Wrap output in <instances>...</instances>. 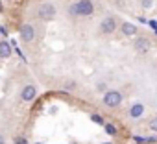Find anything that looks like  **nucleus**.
Segmentation results:
<instances>
[{
  "label": "nucleus",
  "mask_w": 157,
  "mask_h": 144,
  "mask_svg": "<svg viewBox=\"0 0 157 144\" xmlns=\"http://www.w3.org/2000/svg\"><path fill=\"white\" fill-rule=\"evenodd\" d=\"M68 17L76 19V17H93L94 15V2L93 0H74V2L68 4V9H67Z\"/></svg>",
  "instance_id": "obj_1"
},
{
  "label": "nucleus",
  "mask_w": 157,
  "mask_h": 144,
  "mask_svg": "<svg viewBox=\"0 0 157 144\" xmlns=\"http://www.w3.org/2000/svg\"><path fill=\"white\" fill-rule=\"evenodd\" d=\"M35 15H37V19H41L43 22H52V21L57 17V8H56V4H52V2H41V4L37 6V9H35Z\"/></svg>",
  "instance_id": "obj_2"
},
{
  "label": "nucleus",
  "mask_w": 157,
  "mask_h": 144,
  "mask_svg": "<svg viewBox=\"0 0 157 144\" xmlns=\"http://www.w3.org/2000/svg\"><path fill=\"white\" fill-rule=\"evenodd\" d=\"M118 28H120V22L115 15H105L98 24V32L102 35H113V33H117Z\"/></svg>",
  "instance_id": "obj_3"
},
{
  "label": "nucleus",
  "mask_w": 157,
  "mask_h": 144,
  "mask_svg": "<svg viewBox=\"0 0 157 144\" xmlns=\"http://www.w3.org/2000/svg\"><path fill=\"white\" fill-rule=\"evenodd\" d=\"M122 100H124V96H122V93H120L118 89H107V91L104 93V96H102V102H104V105H105L107 109H117V107H120Z\"/></svg>",
  "instance_id": "obj_4"
},
{
  "label": "nucleus",
  "mask_w": 157,
  "mask_h": 144,
  "mask_svg": "<svg viewBox=\"0 0 157 144\" xmlns=\"http://www.w3.org/2000/svg\"><path fill=\"white\" fill-rule=\"evenodd\" d=\"M19 37H21V41H22L24 44L33 43V41H35V37H37V30H35V26H33L32 22H24V24L21 26Z\"/></svg>",
  "instance_id": "obj_5"
},
{
  "label": "nucleus",
  "mask_w": 157,
  "mask_h": 144,
  "mask_svg": "<svg viewBox=\"0 0 157 144\" xmlns=\"http://www.w3.org/2000/svg\"><path fill=\"white\" fill-rule=\"evenodd\" d=\"M21 102H24V104H28V102H33L35 98H37V87L33 85V83H26L22 89H21Z\"/></svg>",
  "instance_id": "obj_6"
},
{
  "label": "nucleus",
  "mask_w": 157,
  "mask_h": 144,
  "mask_svg": "<svg viewBox=\"0 0 157 144\" xmlns=\"http://www.w3.org/2000/svg\"><path fill=\"white\" fill-rule=\"evenodd\" d=\"M133 48H135L137 54H148V52L151 50V41H150L148 37H144V35L135 37V41H133Z\"/></svg>",
  "instance_id": "obj_7"
},
{
  "label": "nucleus",
  "mask_w": 157,
  "mask_h": 144,
  "mask_svg": "<svg viewBox=\"0 0 157 144\" xmlns=\"http://www.w3.org/2000/svg\"><path fill=\"white\" fill-rule=\"evenodd\" d=\"M118 30H120V33H122L124 37H135V35L139 33V28H137L133 22H128V21H126V22H122Z\"/></svg>",
  "instance_id": "obj_8"
},
{
  "label": "nucleus",
  "mask_w": 157,
  "mask_h": 144,
  "mask_svg": "<svg viewBox=\"0 0 157 144\" xmlns=\"http://www.w3.org/2000/svg\"><path fill=\"white\" fill-rule=\"evenodd\" d=\"M13 55V44L6 39L0 41V59H10Z\"/></svg>",
  "instance_id": "obj_9"
},
{
  "label": "nucleus",
  "mask_w": 157,
  "mask_h": 144,
  "mask_svg": "<svg viewBox=\"0 0 157 144\" xmlns=\"http://www.w3.org/2000/svg\"><path fill=\"white\" fill-rule=\"evenodd\" d=\"M144 111H146L144 104H133V105L129 107V111H128V116L133 118V120H137V118H140V116L144 115Z\"/></svg>",
  "instance_id": "obj_10"
},
{
  "label": "nucleus",
  "mask_w": 157,
  "mask_h": 144,
  "mask_svg": "<svg viewBox=\"0 0 157 144\" xmlns=\"http://www.w3.org/2000/svg\"><path fill=\"white\" fill-rule=\"evenodd\" d=\"M104 129H105V133H107L109 137H117V135H118V127H117L113 122H105Z\"/></svg>",
  "instance_id": "obj_11"
},
{
  "label": "nucleus",
  "mask_w": 157,
  "mask_h": 144,
  "mask_svg": "<svg viewBox=\"0 0 157 144\" xmlns=\"http://www.w3.org/2000/svg\"><path fill=\"white\" fill-rule=\"evenodd\" d=\"M91 122H94V124H98V126H105V120H104V116H102L100 113H93V115H91Z\"/></svg>",
  "instance_id": "obj_12"
},
{
  "label": "nucleus",
  "mask_w": 157,
  "mask_h": 144,
  "mask_svg": "<svg viewBox=\"0 0 157 144\" xmlns=\"http://www.w3.org/2000/svg\"><path fill=\"white\" fill-rule=\"evenodd\" d=\"M133 142L135 144H148V137H144V135H133Z\"/></svg>",
  "instance_id": "obj_13"
},
{
  "label": "nucleus",
  "mask_w": 157,
  "mask_h": 144,
  "mask_svg": "<svg viewBox=\"0 0 157 144\" xmlns=\"http://www.w3.org/2000/svg\"><path fill=\"white\" fill-rule=\"evenodd\" d=\"M13 144H30V142H28V138L24 135H15L13 137Z\"/></svg>",
  "instance_id": "obj_14"
},
{
  "label": "nucleus",
  "mask_w": 157,
  "mask_h": 144,
  "mask_svg": "<svg viewBox=\"0 0 157 144\" xmlns=\"http://www.w3.org/2000/svg\"><path fill=\"white\" fill-rule=\"evenodd\" d=\"M148 127H150L153 133H157V115L150 118V122H148Z\"/></svg>",
  "instance_id": "obj_15"
},
{
  "label": "nucleus",
  "mask_w": 157,
  "mask_h": 144,
  "mask_svg": "<svg viewBox=\"0 0 157 144\" xmlns=\"http://www.w3.org/2000/svg\"><path fill=\"white\" fill-rule=\"evenodd\" d=\"M140 6H142V9H151L153 8V0H140Z\"/></svg>",
  "instance_id": "obj_16"
},
{
  "label": "nucleus",
  "mask_w": 157,
  "mask_h": 144,
  "mask_svg": "<svg viewBox=\"0 0 157 144\" xmlns=\"http://www.w3.org/2000/svg\"><path fill=\"white\" fill-rule=\"evenodd\" d=\"M74 87H76V83H74L72 80H68V81L63 83V89H65V91H67V89H74Z\"/></svg>",
  "instance_id": "obj_17"
},
{
  "label": "nucleus",
  "mask_w": 157,
  "mask_h": 144,
  "mask_svg": "<svg viewBox=\"0 0 157 144\" xmlns=\"http://www.w3.org/2000/svg\"><path fill=\"white\" fill-rule=\"evenodd\" d=\"M0 35H2V37H8V28H6V26H0Z\"/></svg>",
  "instance_id": "obj_18"
},
{
  "label": "nucleus",
  "mask_w": 157,
  "mask_h": 144,
  "mask_svg": "<svg viewBox=\"0 0 157 144\" xmlns=\"http://www.w3.org/2000/svg\"><path fill=\"white\" fill-rule=\"evenodd\" d=\"M153 142H157V135H151V137H148V144H153Z\"/></svg>",
  "instance_id": "obj_19"
},
{
  "label": "nucleus",
  "mask_w": 157,
  "mask_h": 144,
  "mask_svg": "<svg viewBox=\"0 0 157 144\" xmlns=\"http://www.w3.org/2000/svg\"><path fill=\"white\" fill-rule=\"evenodd\" d=\"M148 26L153 28V30H157V22H155V21H148Z\"/></svg>",
  "instance_id": "obj_20"
},
{
  "label": "nucleus",
  "mask_w": 157,
  "mask_h": 144,
  "mask_svg": "<svg viewBox=\"0 0 157 144\" xmlns=\"http://www.w3.org/2000/svg\"><path fill=\"white\" fill-rule=\"evenodd\" d=\"M0 144H6V137L2 133H0Z\"/></svg>",
  "instance_id": "obj_21"
},
{
  "label": "nucleus",
  "mask_w": 157,
  "mask_h": 144,
  "mask_svg": "<svg viewBox=\"0 0 157 144\" xmlns=\"http://www.w3.org/2000/svg\"><path fill=\"white\" fill-rule=\"evenodd\" d=\"M4 13V4H2V0H0V15Z\"/></svg>",
  "instance_id": "obj_22"
},
{
  "label": "nucleus",
  "mask_w": 157,
  "mask_h": 144,
  "mask_svg": "<svg viewBox=\"0 0 157 144\" xmlns=\"http://www.w3.org/2000/svg\"><path fill=\"white\" fill-rule=\"evenodd\" d=\"M102 144H113V142H102Z\"/></svg>",
  "instance_id": "obj_23"
},
{
  "label": "nucleus",
  "mask_w": 157,
  "mask_h": 144,
  "mask_svg": "<svg viewBox=\"0 0 157 144\" xmlns=\"http://www.w3.org/2000/svg\"><path fill=\"white\" fill-rule=\"evenodd\" d=\"M153 33H155V35H157V30H153Z\"/></svg>",
  "instance_id": "obj_24"
},
{
  "label": "nucleus",
  "mask_w": 157,
  "mask_h": 144,
  "mask_svg": "<svg viewBox=\"0 0 157 144\" xmlns=\"http://www.w3.org/2000/svg\"><path fill=\"white\" fill-rule=\"evenodd\" d=\"M8 2H15V0H8Z\"/></svg>",
  "instance_id": "obj_25"
},
{
  "label": "nucleus",
  "mask_w": 157,
  "mask_h": 144,
  "mask_svg": "<svg viewBox=\"0 0 157 144\" xmlns=\"http://www.w3.org/2000/svg\"><path fill=\"white\" fill-rule=\"evenodd\" d=\"M35 144H41V142H35Z\"/></svg>",
  "instance_id": "obj_26"
}]
</instances>
